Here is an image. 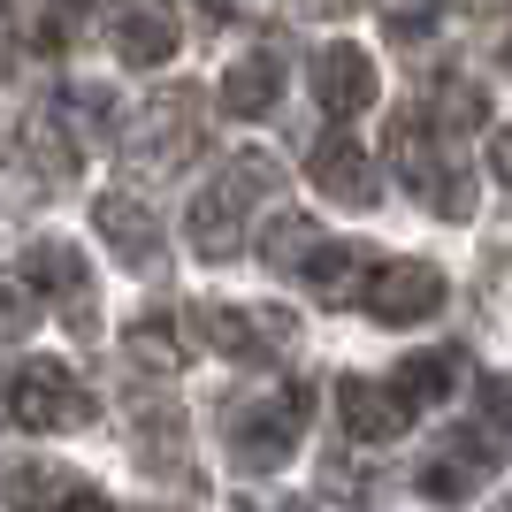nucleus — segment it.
<instances>
[{
    "label": "nucleus",
    "mask_w": 512,
    "mask_h": 512,
    "mask_svg": "<svg viewBox=\"0 0 512 512\" xmlns=\"http://www.w3.org/2000/svg\"><path fill=\"white\" fill-rule=\"evenodd\" d=\"M306 421H314V390L306 383L245 390V398H230V413H222V451H230L245 474H276L283 459L299 451Z\"/></svg>",
    "instance_id": "1"
},
{
    "label": "nucleus",
    "mask_w": 512,
    "mask_h": 512,
    "mask_svg": "<svg viewBox=\"0 0 512 512\" xmlns=\"http://www.w3.org/2000/svg\"><path fill=\"white\" fill-rule=\"evenodd\" d=\"M276 192V161L268 153H230L222 161V176H207L192 199V214H184V237H192L199 260H237L245 253V214H253V199Z\"/></svg>",
    "instance_id": "2"
},
{
    "label": "nucleus",
    "mask_w": 512,
    "mask_h": 512,
    "mask_svg": "<svg viewBox=\"0 0 512 512\" xmlns=\"http://www.w3.org/2000/svg\"><path fill=\"white\" fill-rule=\"evenodd\" d=\"M390 169H398V184H406L428 214H444V222H467V214H474V176H467V161L451 153V138H436V130H428L421 107L390 123Z\"/></svg>",
    "instance_id": "3"
},
{
    "label": "nucleus",
    "mask_w": 512,
    "mask_h": 512,
    "mask_svg": "<svg viewBox=\"0 0 512 512\" xmlns=\"http://www.w3.org/2000/svg\"><path fill=\"white\" fill-rule=\"evenodd\" d=\"M8 421L31 436H77V428H92V390L62 360H23L8 375Z\"/></svg>",
    "instance_id": "4"
},
{
    "label": "nucleus",
    "mask_w": 512,
    "mask_h": 512,
    "mask_svg": "<svg viewBox=\"0 0 512 512\" xmlns=\"http://www.w3.org/2000/svg\"><path fill=\"white\" fill-rule=\"evenodd\" d=\"M199 146H207V115H199V92H169V100H153L146 115L130 123V138H123L130 169H146V176L184 169Z\"/></svg>",
    "instance_id": "5"
},
{
    "label": "nucleus",
    "mask_w": 512,
    "mask_h": 512,
    "mask_svg": "<svg viewBox=\"0 0 512 512\" xmlns=\"http://www.w3.org/2000/svg\"><path fill=\"white\" fill-rule=\"evenodd\" d=\"M192 329L222 360H283L299 337V314H283V306H199Z\"/></svg>",
    "instance_id": "6"
},
{
    "label": "nucleus",
    "mask_w": 512,
    "mask_h": 512,
    "mask_svg": "<svg viewBox=\"0 0 512 512\" xmlns=\"http://www.w3.org/2000/svg\"><path fill=\"white\" fill-rule=\"evenodd\" d=\"M497 451H505V428H490L482 413H474L467 428H451L444 444H436V451L421 459L413 490H421V497H436V505H444V497H467V490H482V482H490Z\"/></svg>",
    "instance_id": "7"
},
{
    "label": "nucleus",
    "mask_w": 512,
    "mask_h": 512,
    "mask_svg": "<svg viewBox=\"0 0 512 512\" xmlns=\"http://www.w3.org/2000/svg\"><path fill=\"white\" fill-rule=\"evenodd\" d=\"M444 299H451V291H444V276H436L428 260H383V268H375V283L360 291V306L383 321V329L436 321V314H444Z\"/></svg>",
    "instance_id": "8"
},
{
    "label": "nucleus",
    "mask_w": 512,
    "mask_h": 512,
    "mask_svg": "<svg viewBox=\"0 0 512 512\" xmlns=\"http://www.w3.org/2000/svg\"><path fill=\"white\" fill-rule=\"evenodd\" d=\"M23 283H39L46 299L62 306V321L77 329V337H92V268L77 245H62V237H39L31 253H23Z\"/></svg>",
    "instance_id": "9"
},
{
    "label": "nucleus",
    "mask_w": 512,
    "mask_h": 512,
    "mask_svg": "<svg viewBox=\"0 0 512 512\" xmlns=\"http://www.w3.org/2000/svg\"><path fill=\"white\" fill-rule=\"evenodd\" d=\"M306 176H314L321 199H337V207H375V192H383V176H375V161H367L344 130H321L314 153H306Z\"/></svg>",
    "instance_id": "10"
},
{
    "label": "nucleus",
    "mask_w": 512,
    "mask_h": 512,
    "mask_svg": "<svg viewBox=\"0 0 512 512\" xmlns=\"http://www.w3.org/2000/svg\"><path fill=\"white\" fill-rule=\"evenodd\" d=\"M337 421H344V436H352V444H390V436H406L421 413H413L390 383L344 375V383H337Z\"/></svg>",
    "instance_id": "11"
},
{
    "label": "nucleus",
    "mask_w": 512,
    "mask_h": 512,
    "mask_svg": "<svg viewBox=\"0 0 512 512\" xmlns=\"http://www.w3.org/2000/svg\"><path fill=\"white\" fill-rule=\"evenodd\" d=\"M107 39L130 69H161L176 54V8L169 0H115L107 8Z\"/></svg>",
    "instance_id": "12"
},
{
    "label": "nucleus",
    "mask_w": 512,
    "mask_h": 512,
    "mask_svg": "<svg viewBox=\"0 0 512 512\" xmlns=\"http://www.w3.org/2000/svg\"><path fill=\"white\" fill-rule=\"evenodd\" d=\"M92 222H100V245L123 260V268H138V276L161 268V222H153V207H138L130 192H100Z\"/></svg>",
    "instance_id": "13"
},
{
    "label": "nucleus",
    "mask_w": 512,
    "mask_h": 512,
    "mask_svg": "<svg viewBox=\"0 0 512 512\" xmlns=\"http://www.w3.org/2000/svg\"><path fill=\"white\" fill-rule=\"evenodd\" d=\"M314 100L329 107V115H360V107H375V62H367V46L337 39L314 54Z\"/></svg>",
    "instance_id": "14"
},
{
    "label": "nucleus",
    "mask_w": 512,
    "mask_h": 512,
    "mask_svg": "<svg viewBox=\"0 0 512 512\" xmlns=\"http://www.w3.org/2000/svg\"><path fill=\"white\" fill-rule=\"evenodd\" d=\"M214 100H222V115H237V123H260V115L283 100V54L276 46H253L245 62L222 69V92H214Z\"/></svg>",
    "instance_id": "15"
},
{
    "label": "nucleus",
    "mask_w": 512,
    "mask_h": 512,
    "mask_svg": "<svg viewBox=\"0 0 512 512\" xmlns=\"http://www.w3.org/2000/svg\"><path fill=\"white\" fill-rule=\"evenodd\" d=\"M375 268H383V260L367 253V245H329V237H321L314 253L299 260V283L314 291V299L337 306V299H360L367 283H375Z\"/></svg>",
    "instance_id": "16"
},
{
    "label": "nucleus",
    "mask_w": 512,
    "mask_h": 512,
    "mask_svg": "<svg viewBox=\"0 0 512 512\" xmlns=\"http://www.w3.org/2000/svg\"><path fill=\"white\" fill-rule=\"evenodd\" d=\"M459 383H467V360H459L451 344H428V352H413V360L398 367V375H390V390H398V398H406L413 413L444 406V398H451Z\"/></svg>",
    "instance_id": "17"
},
{
    "label": "nucleus",
    "mask_w": 512,
    "mask_h": 512,
    "mask_svg": "<svg viewBox=\"0 0 512 512\" xmlns=\"http://www.w3.org/2000/svg\"><path fill=\"white\" fill-rule=\"evenodd\" d=\"M69 490H77V474L54 459H0V505L8 512H54Z\"/></svg>",
    "instance_id": "18"
},
{
    "label": "nucleus",
    "mask_w": 512,
    "mask_h": 512,
    "mask_svg": "<svg viewBox=\"0 0 512 512\" xmlns=\"http://www.w3.org/2000/svg\"><path fill=\"white\" fill-rule=\"evenodd\" d=\"M46 115L62 123L69 146L85 153V146H100L107 130H115V92H107V85H77V92H62V100L46 107Z\"/></svg>",
    "instance_id": "19"
},
{
    "label": "nucleus",
    "mask_w": 512,
    "mask_h": 512,
    "mask_svg": "<svg viewBox=\"0 0 512 512\" xmlns=\"http://www.w3.org/2000/svg\"><path fill=\"white\" fill-rule=\"evenodd\" d=\"M421 115H428L436 138H459V130H482V123H490V100H482V85H467V77H436Z\"/></svg>",
    "instance_id": "20"
},
{
    "label": "nucleus",
    "mask_w": 512,
    "mask_h": 512,
    "mask_svg": "<svg viewBox=\"0 0 512 512\" xmlns=\"http://www.w3.org/2000/svg\"><path fill=\"white\" fill-rule=\"evenodd\" d=\"M130 367H146V375H176L184 367V344H176V314H138L123 337Z\"/></svg>",
    "instance_id": "21"
},
{
    "label": "nucleus",
    "mask_w": 512,
    "mask_h": 512,
    "mask_svg": "<svg viewBox=\"0 0 512 512\" xmlns=\"http://www.w3.org/2000/svg\"><path fill=\"white\" fill-rule=\"evenodd\" d=\"M321 237H314V222L306 214H268V230H260V268H276V276H299V260L314 253Z\"/></svg>",
    "instance_id": "22"
},
{
    "label": "nucleus",
    "mask_w": 512,
    "mask_h": 512,
    "mask_svg": "<svg viewBox=\"0 0 512 512\" xmlns=\"http://www.w3.org/2000/svg\"><path fill=\"white\" fill-rule=\"evenodd\" d=\"M321 497H337V505H352V512H375V505H383V482L337 444L329 459H321Z\"/></svg>",
    "instance_id": "23"
},
{
    "label": "nucleus",
    "mask_w": 512,
    "mask_h": 512,
    "mask_svg": "<svg viewBox=\"0 0 512 512\" xmlns=\"http://www.w3.org/2000/svg\"><path fill=\"white\" fill-rule=\"evenodd\" d=\"M31 321H39L31 283H23V276H0V344H23V337H31Z\"/></svg>",
    "instance_id": "24"
},
{
    "label": "nucleus",
    "mask_w": 512,
    "mask_h": 512,
    "mask_svg": "<svg viewBox=\"0 0 512 512\" xmlns=\"http://www.w3.org/2000/svg\"><path fill=\"white\" fill-rule=\"evenodd\" d=\"M436 23H444V0H398V8H390V39H398V46H421Z\"/></svg>",
    "instance_id": "25"
},
{
    "label": "nucleus",
    "mask_w": 512,
    "mask_h": 512,
    "mask_svg": "<svg viewBox=\"0 0 512 512\" xmlns=\"http://www.w3.org/2000/svg\"><path fill=\"white\" fill-rule=\"evenodd\" d=\"M490 176L512 192V123H505V130H490Z\"/></svg>",
    "instance_id": "26"
},
{
    "label": "nucleus",
    "mask_w": 512,
    "mask_h": 512,
    "mask_svg": "<svg viewBox=\"0 0 512 512\" xmlns=\"http://www.w3.org/2000/svg\"><path fill=\"white\" fill-rule=\"evenodd\" d=\"M291 8H299V16H360L367 0H291Z\"/></svg>",
    "instance_id": "27"
},
{
    "label": "nucleus",
    "mask_w": 512,
    "mask_h": 512,
    "mask_svg": "<svg viewBox=\"0 0 512 512\" xmlns=\"http://www.w3.org/2000/svg\"><path fill=\"white\" fill-rule=\"evenodd\" d=\"M54 512H115V505H107L100 490H85V482H77V490H69V497H62V505H54Z\"/></svg>",
    "instance_id": "28"
},
{
    "label": "nucleus",
    "mask_w": 512,
    "mask_h": 512,
    "mask_svg": "<svg viewBox=\"0 0 512 512\" xmlns=\"http://www.w3.org/2000/svg\"><path fill=\"white\" fill-rule=\"evenodd\" d=\"M497 62H505V69H512V23H505V39H497Z\"/></svg>",
    "instance_id": "29"
},
{
    "label": "nucleus",
    "mask_w": 512,
    "mask_h": 512,
    "mask_svg": "<svg viewBox=\"0 0 512 512\" xmlns=\"http://www.w3.org/2000/svg\"><path fill=\"white\" fill-rule=\"evenodd\" d=\"M497 512H512V497H505V505H497Z\"/></svg>",
    "instance_id": "30"
},
{
    "label": "nucleus",
    "mask_w": 512,
    "mask_h": 512,
    "mask_svg": "<svg viewBox=\"0 0 512 512\" xmlns=\"http://www.w3.org/2000/svg\"><path fill=\"white\" fill-rule=\"evenodd\" d=\"M0 8H8V0H0Z\"/></svg>",
    "instance_id": "31"
}]
</instances>
